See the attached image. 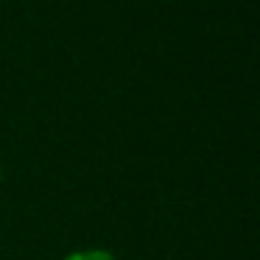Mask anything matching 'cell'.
<instances>
[{"instance_id":"cell-1","label":"cell","mask_w":260,"mask_h":260,"mask_svg":"<svg viewBox=\"0 0 260 260\" xmlns=\"http://www.w3.org/2000/svg\"><path fill=\"white\" fill-rule=\"evenodd\" d=\"M64 260H118L115 254L104 252V249H87V252H73L68 254Z\"/></svg>"}]
</instances>
